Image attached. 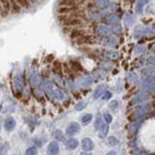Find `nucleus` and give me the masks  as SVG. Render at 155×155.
<instances>
[{"label": "nucleus", "instance_id": "25", "mask_svg": "<svg viewBox=\"0 0 155 155\" xmlns=\"http://www.w3.org/2000/svg\"><path fill=\"white\" fill-rule=\"evenodd\" d=\"M111 30H113V32L115 34H119L121 31H122V28H121V25H119L118 23H114V24H113V26H111Z\"/></svg>", "mask_w": 155, "mask_h": 155}, {"label": "nucleus", "instance_id": "4", "mask_svg": "<svg viewBox=\"0 0 155 155\" xmlns=\"http://www.w3.org/2000/svg\"><path fill=\"white\" fill-rule=\"evenodd\" d=\"M81 147L84 151H90L94 148V143L89 138H84L81 140Z\"/></svg>", "mask_w": 155, "mask_h": 155}, {"label": "nucleus", "instance_id": "22", "mask_svg": "<svg viewBox=\"0 0 155 155\" xmlns=\"http://www.w3.org/2000/svg\"><path fill=\"white\" fill-rule=\"evenodd\" d=\"M109 106H110V109L111 110V111H114V113H116V111H117V110H118V102L116 100L111 101Z\"/></svg>", "mask_w": 155, "mask_h": 155}, {"label": "nucleus", "instance_id": "27", "mask_svg": "<svg viewBox=\"0 0 155 155\" xmlns=\"http://www.w3.org/2000/svg\"><path fill=\"white\" fill-rule=\"evenodd\" d=\"M15 84H16L17 86V88L19 90V91H21L22 90V81L21 80L19 79V78H16V80H15Z\"/></svg>", "mask_w": 155, "mask_h": 155}, {"label": "nucleus", "instance_id": "33", "mask_svg": "<svg viewBox=\"0 0 155 155\" xmlns=\"http://www.w3.org/2000/svg\"><path fill=\"white\" fill-rule=\"evenodd\" d=\"M108 54H109V57L111 58V59H114V58H116V57H117V53L114 52L113 51H108Z\"/></svg>", "mask_w": 155, "mask_h": 155}, {"label": "nucleus", "instance_id": "14", "mask_svg": "<svg viewBox=\"0 0 155 155\" xmlns=\"http://www.w3.org/2000/svg\"><path fill=\"white\" fill-rule=\"evenodd\" d=\"M78 44H89V43H92V37L89 36V35H84L81 38H79L77 40Z\"/></svg>", "mask_w": 155, "mask_h": 155}, {"label": "nucleus", "instance_id": "37", "mask_svg": "<svg viewBox=\"0 0 155 155\" xmlns=\"http://www.w3.org/2000/svg\"><path fill=\"white\" fill-rule=\"evenodd\" d=\"M106 155H116V153L114 152V151H110V152H108Z\"/></svg>", "mask_w": 155, "mask_h": 155}, {"label": "nucleus", "instance_id": "6", "mask_svg": "<svg viewBox=\"0 0 155 155\" xmlns=\"http://www.w3.org/2000/svg\"><path fill=\"white\" fill-rule=\"evenodd\" d=\"M16 126V120L13 117H8L4 122V128L7 131H13Z\"/></svg>", "mask_w": 155, "mask_h": 155}, {"label": "nucleus", "instance_id": "15", "mask_svg": "<svg viewBox=\"0 0 155 155\" xmlns=\"http://www.w3.org/2000/svg\"><path fill=\"white\" fill-rule=\"evenodd\" d=\"M147 99H148V96L145 93H140V94L137 95V97H136L134 103L139 104V103H142V102H144L145 100H147Z\"/></svg>", "mask_w": 155, "mask_h": 155}, {"label": "nucleus", "instance_id": "11", "mask_svg": "<svg viewBox=\"0 0 155 155\" xmlns=\"http://www.w3.org/2000/svg\"><path fill=\"white\" fill-rule=\"evenodd\" d=\"M10 3H11V13L12 14H16L21 12V7L18 4L16 0H10Z\"/></svg>", "mask_w": 155, "mask_h": 155}, {"label": "nucleus", "instance_id": "29", "mask_svg": "<svg viewBox=\"0 0 155 155\" xmlns=\"http://www.w3.org/2000/svg\"><path fill=\"white\" fill-rule=\"evenodd\" d=\"M103 117H104V120H105L108 124L110 123L111 121H113V117H111V115H110L109 113H104V114H103Z\"/></svg>", "mask_w": 155, "mask_h": 155}, {"label": "nucleus", "instance_id": "16", "mask_svg": "<svg viewBox=\"0 0 155 155\" xmlns=\"http://www.w3.org/2000/svg\"><path fill=\"white\" fill-rule=\"evenodd\" d=\"M107 143L110 147H116V145L119 144V140L115 137H109L108 140H107Z\"/></svg>", "mask_w": 155, "mask_h": 155}, {"label": "nucleus", "instance_id": "41", "mask_svg": "<svg viewBox=\"0 0 155 155\" xmlns=\"http://www.w3.org/2000/svg\"><path fill=\"white\" fill-rule=\"evenodd\" d=\"M154 51H155V48H154Z\"/></svg>", "mask_w": 155, "mask_h": 155}, {"label": "nucleus", "instance_id": "28", "mask_svg": "<svg viewBox=\"0 0 155 155\" xmlns=\"http://www.w3.org/2000/svg\"><path fill=\"white\" fill-rule=\"evenodd\" d=\"M104 44L107 46L114 47V46H115V40H114L113 38H107L105 40V42H104Z\"/></svg>", "mask_w": 155, "mask_h": 155}, {"label": "nucleus", "instance_id": "23", "mask_svg": "<svg viewBox=\"0 0 155 155\" xmlns=\"http://www.w3.org/2000/svg\"><path fill=\"white\" fill-rule=\"evenodd\" d=\"M98 32L101 34V35L107 36L110 33V29L108 27H106V26H99L98 27Z\"/></svg>", "mask_w": 155, "mask_h": 155}, {"label": "nucleus", "instance_id": "20", "mask_svg": "<svg viewBox=\"0 0 155 155\" xmlns=\"http://www.w3.org/2000/svg\"><path fill=\"white\" fill-rule=\"evenodd\" d=\"M92 82H93V79H92L90 76H86L81 80V85L87 86V85H90Z\"/></svg>", "mask_w": 155, "mask_h": 155}, {"label": "nucleus", "instance_id": "1", "mask_svg": "<svg viewBox=\"0 0 155 155\" xmlns=\"http://www.w3.org/2000/svg\"><path fill=\"white\" fill-rule=\"evenodd\" d=\"M150 110H151V104H144L142 106H139L137 108V110L135 113V116L137 119H142L143 117H144L145 115H147L149 114Z\"/></svg>", "mask_w": 155, "mask_h": 155}, {"label": "nucleus", "instance_id": "17", "mask_svg": "<svg viewBox=\"0 0 155 155\" xmlns=\"http://www.w3.org/2000/svg\"><path fill=\"white\" fill-rule=\"evenodd\" d=\"M108 131H109V126L107 125L106 123H104V125L102 126L101 129L99 130V135H100V138H105L106 135L108 134Z\"/></svg>", "mask_w": 155, "mask_h": 155}, {"label": "nucleus", "instance_id": "8", "mask_svg": "<svg viewBox=\"0 0 155 155\" xmlns=\"http://www.w3.org/2000/svg\"><path fill=\"white\" fill-rule=\"evenodd\" d=\"M84 35H86L85 34V31L84 30V29H79V28H77V29H74V30H72V32H71V38H73V39H79V38H81V37H82V36H84Z\"/></svg>", "mask_w": 155, "mask_h": 155}, {"label": "nucleus", "instance_id": "19", "mask_svg": "<svg viewBox=\"0 0 155 155\" xmlns=\"http://www.w3.org/2000/svg\"><path fill=\"white\" fill-rule=\"evenodd\" d=\"M92 120V114H86L81 117V123L84 125H87L90 123V121Z\"/></svg>", "mask_w": 155, "mask_h": 155}, {"label": "nucleus", "instance_id": "10", "mask_svg": "<svg viewBox=\"0 0 155 155\" xmlns=\"http://www.w3.org/2000/svg\"><path fill=\"white\" fill-rule=\"evenodd\" d=\"M0 3H1L3 10H4V14L3 16L7 15L8 13L11 12V3H10V0H0Z\"/></svg>", "mask_w": 155, "mask_h": 155}, {"label": "nucleus", "instance_id": "9", "mask_svg": "<svg viewBox=\"0 0 155 155\" xmlns=\"http://www.w3.org/2000/svg\"><path fill=\"white\" fill-rule=\"evenodd\" d=\"M65 145H66V147L68 149L73 150V149H76L78 147V145H79V142H78L76 139H70L65 143Z\"/></svg>", "mask_w": 155, "mask_h": 155}, {"label": "nucleus", "instance_id": "39", "mask_svg": "<svg viewBox=\"0 0 155 155\" xmlns=\"http://www.w3.org/2000/svg\"><path fill=\"white\" fill-rule=\"evenodd\" d=\"M28 1H29V3H31V2H34V1H35V0H28Z\"/></svg>", "mask_w": 155, "mask_h": 155}, {"label": "nucleus", "instance_id": "5", "mask_svg": "<svg viewBox=\"0 0 155 155\" xmlns=\"http://www.w3.org/2000/svg\"><path fill=\"white\" fill-rule=\"evenodd\" d=\"M47 151H48V155H56L59 152V145H58L56 142H51L48 143Z\"/></svg>", "mask_w": 155, "mask_h": 155}, {"label": "nucleus", "instance_id": "24", "mask_svg": "<svg viewBox=\"0 0 155 155\" xmlns=\"http://www.w3.org/2000/svg\"><path fill=\"white\" fill-rule=\"evenodd\" d=\"M134 22V18L131 15H126L124 18V23L126 25H131Z\"/></svg>", "mask_w": 155, "mask_h": 155}, {"label": "nucleus", "instance_id": "40", "mask_svg": "<svg viewBox=\"0 0 155 155\" xmlns=\"http://www.w3.org/2000/svg\"><path fill=\"white\" fill-rule=\"evenodd\" d=\"M1 6H2V5H1V3H0V11H1Z\"/></svg>", "mask_w": 155, "mask_h": 155}, {"label": "nucleus", "instance_id": "7", "mask_svg": "<svg viewBox=\"0 0 155 155\" xmlns=\"http://www.w3.org/2000/svg\"><path fill=\"white\" fill-rule=\"evenodd\" d=\"M82 23L81 19L79 18H73L68 19L67 21H65V26H78V25H81Z\"/></svg>", "mask_w": 155, "mask_h": 155}, {"label": "nucleus", "instance_id": "12", "mask_svg": "<svg viewBox=\"0 0 155 155\" xmlns=\"http://www.w3.org/2000/svg\"><path fill=\"white\" fill-rule=\"evenodd\" d=\"M105 92V85H99L94 91V94H93V98L94 99H98L99 97L103 94Z\"/></svg>", "mask_w": 155, "mask_h": 155}, {"label": "nucleus", "instance_id": "21", "mask_svg": "<svg viewBox=\"0 0 155 155\" xmlns=\"http://www.w3.org/2000/svg\"><path fill=\"white\" fill-rule=\"evenodd\" d=\"M54 138L57 140H59V142H64V140H65L64 134H63L60 130H56L54 132Z\"/></svg>", "mask_w": 155, "mask_h": 155}, {"label": "nucleus", "instance_id": "18", "mask_svg": "<svg viewBox=\"0 0 155 155\" xmlns=\"http://www.w3.org/2000/svg\"><path fill=\"white\" fill-rule=\"evenodd\" d=\"M104 125V122H103V119H102V117L100 115L97 116V118L95 120V123H94V127H95V130L99 131L101 129L102 126Z\"/></svg>", "mask_w": 155, "mask_h": 155}, {"label": "nucleus", "instance_id": "35", "mask_svg": "<svg viewBox=\"0 0 155 155\" xmlns=\"http://www.w3.org/2000/svg\"><path fill=\"white\" fill-rule=\"evenodd\" d=\"M134 155H148L147 152H143V151H137V152H135Z\"/></svg>", "mask_w": 155, "mask_h": 155}, {"label": "nucleus", "instance_id": "30", "mask_svg": "<svg viewBox=\"0 0 155 155\" xmlns=\"http://www.w3.org/2000/svg\"><path fill=\"white\" fill-rule=\"evenodd\" d=\"M16 1L18 2V4L21 7H25V8H27L29 6V1H28V0H16Z\"/></svg>", "mask_w": 155, "mask_h": 155}, {"label": "nucleus", "instance_id": "3", "mask_svg": "<svg viewBox=\"0 0 155 155\" xmlns=\"http://www.w3.org/2000/svg\"><path fill=\"white\" fill-rule=\"evenodd\" d=\"M81 130V126L78 122H72L67 126L66 128V133L69 136H74L78 134Z\"/></svg>", "mask_w": 155, "mask_h": 155}, {"label": "nucleus", "instance_id": "32", "mask_svg": "<svg viewBox=\"0 0 155 155\" xmlns=\"http://www.w3.org/2000/svg\"><path fill=\"white\" fill-rule=\"evenodd\" d=\"M7 149H8V144L7 143H3V144L0 145V155H4Z\"/></svg>", "mask_w": 155, "mask_h": 155}, {"label": "nucleus", "instance_id": "38", "mask_svg": "<svg viewBox=\"0 0 155 155\" xmlns=\"http://www.w3.org/2000/svg\"><path fill=\"white\" fill-rule=\"evenodd\" d=\"M81 155H90L89 153H86V152H81Z\"/></svg>", "mask_w": 155, "mask_h": 155}, {"label": "nucleus", "instance_id": "26", "mask_svg": "<svg viewBox=\"0 0 155 155\" xmlns=\"http://www.w3.org/2000/svg\"><path fill=\"white\" fill-rule=\"evenodd\" d=\"M38 151H37V148L35 147H31L26 149L25 151V155H37Z\"/></svg>", "mask_w": 155, "mask_h": 155}, {"label": "nucleus", "instance_id": "2", "mask_svg": "<svg viewBox=\"0 0 155 155\" xmlns=\"http://www.w3.org/2000/svg\"><path fill=\"white\" fill-rule=\"evenodd\" d=\"M143 88L150 93H155V75L149 76L143 82Z\"/></svg>", "mask_w": 155, "mask_h": 155}, {"label": "nucleus", "instance_id": "31", "mask_svg": "<svg viewBox=\"0 0 155 155\" xmlns=\"http://www.w3.org/2000/svg\"><path fill=\"white\" fill-rule=\"evenodd\" d=\"M86 107V103L85 102H80V103H78L77 106H76V110H82L84 108Z\"/></svg>", "mask_w": 155, "mask_h": 155}, {"label": "nucleus", "instance_id": "34", "mask_svg": "<svg viewBox=\"0 0 155 155\" xmlns=\"http://www.w3.org/2000/svg\"><path fill=\"white\" fill-rule=\"evenodd\" d=\"M110 98H111V93H110V91H106L104 96H103V99L104 100H109Z\"/></svg>", "mask_w": 155, "mask_h": 155}, {"label": "nucleus", "instance_id": "13", "mask_svg": "<svg viewBox=\"0 0 155 155\" xmlns=\"http://www.w3.org/2000/svg\"><path fill=\"white\" fill-rule=\"evenodd\" d=\"M148 2V0H138L137 4H136V11L137 13H142L143 6Z\"/></svg>", "mask_w": 155, "mask_h": 155}, {"label": "nucleus", "instance_id": "36", "mask_svg": "<svg viewBox=\"0 0 155 155\" xmlns=\"http://www.w3.org/2000/svg\"><path fill=\"white\" fill-rule=\"evenodd\" d=\"M34 142L36 143V144L38 145V147H42V142H41V140H39L38 139H35V140H34Z\"/></svg>", "mask_w": 155, "mask_h": 155}]
</instances>
